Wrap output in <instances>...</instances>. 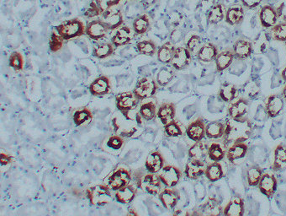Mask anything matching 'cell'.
I'll use <instances>...</instances> for the list:
<instances>
[{"mask_svg":"<svg viewBox=\"0 0 286 216\" xmlns=\"http://www.w3.org/2000/svg\"><path fill=\"white\" fill-rule=\"evenodd\" d=\"M253 133V124L251 120L243 116L241 118H230L226 122L223 135L224 147L237 143H243L248 140Z\"/></svg>","mask_w":286,"mask_h":216,"instance_id":"cell-1","label":"cell"},{"mask_svg":"<svg viewBox=\"0 0 286 216\" xmlns=\"http://www.w3.org/2000/svg\"><path fill=\"white\" fill-rule=\"evenodd\" d=\"M135 179L138 189H142L150 195H157L162 189V182L158 175L155 173L137 172Z\"/></svg>","mask_w":286,"mask_h":216,"instance_id":"cell-2","label":"cell"},{"mask_svg":"<svg viewBox=\"0 0 286 216\" xmlns=\"http://www.w3.org/2000/svg\"><path fill=\"white\" fill-rule=\"evenodd\" d=\"M56 31L65 41L83 36L85 33L86 27L83 23L77 18L69 19L61 25L55 26Z\"/></svg>","mask_w":286,"mask_h":216,"instance_id":"cell-3","label":"cell"},{"mask_svg":"<svg viewBox=\"0 0 286 216\" xmlns=\"http://www.w3.org/2000/svg\"><path fill=\"white\" fill-rule=\"evenodd\" d=\"M86 196L91 205L105 206L112 201V194L109 186H93L86 190Z\"/></svg>","mask_w":286,"mask_h":216,"instance_id":"cell-4","label":"cell"},{"mask_svg":"<svg viewBox=\"0 0 286 216\" xmlns=\"http://www.w3.org/2000/svg\"><path fill=\"white\" fill-rule=\"evenodd\" d=\"M139 101L137 99L133 92H123L116 97V108L118 109L121 115L129 119L131 111L136 110Z\"/></svg>","mask_w":286,"mask_h":216,"instance_id":"cell-5","label":"cell"},{"mask_svg":"<svg viewBox=\"0 0 286 216\" xmlns=\"http://www.w3.org/2000/svg\"><path fill=\"white\" fill-rule=\"evenodd\" d=\"M157 88L158 85L157 81L149 78H143L138 81L132 92L135 95L137 99L139 102H142L153 97L157 92Z\"/></svg>","mask_w":286,"mask_h":216,"instance_id":"cell-6","label":"cell"},{"mask_svg":"<svg viewBox=\"0 0 286 216\" xmlns=\"http://www.w3.org/2000/svg\"><path fill=\"white\" fill-rule=\"evenodd\" d=\"M162 184L167 188H173L181 179L182 172L176 166L168 165L162 167L158 174Z\"/></svg>","mask_w":286,"mask_h":216,"instance_id":"cell-7","label":"cell"},{"mask_svg":"<svg viewBox=\"0 0 286 216\" xmlns=\"http://www.w3.org/2000/svg\"><path fill=\"white\" fill-rule=\"evenodd\" d=\"M132 181V174L128 170L120 168L114 172L108 180V186L111 190L117 191L125 186L128 185Z\"/></svg>","mask_w":286,"mask_h":216,"instance_id":"cell-8","label":"cell"},{"mask_svg":"<svg viewBox=\"0 0 286 216\" xmlns=\"http://www.w3.org/2000/svg\"><path fill=\"white\" fill-rule=\"evenodd\" d=\"M258 187L261 194H264V196H266L269 199H271L274 197V195L277 191L278 180L275 178V175L264 173L259 181Z\"/></svg>","mask_w":286,"mask_h":216,"instance_id":"cell-9","label":"cell"},{"mask_svg":"<svg viewBox=\"0 0 286 216\" xmlns=\"http://www.w3.org/2000/svg\"><path fill=\"white\" fill-rule=\"evenodd\" d=\"M109 31L110 30L104 20L94 19L88 23L86 26L85 34L92 40L98 41L104 38Z\"/></svg>","mask_w":286,"mask_h":216,"instance_id":"cell-10","label":"cell"},{"mask_svg":"<svg viewBox=\"0 0 286 216\" xmlns=\"http://www.w3.org/2000/svg\"><path fill=\"white\" fill-rule=\"evenodd\" d=\"M187 47H178L173 54L171 62L172 67L174 70H183L186 69L191 63V54Z\"/></svg>","mask_w":286,"mask_h":216,"instance_id":"cell-11","label":"cell"},{"mask_svg":"<svg viewBox=\"0 0 286 216\" xmlns=\"http://www.w3.org/2000/svg\"><path fill=\"white\" fill-rule=\"evenodd\" d=\"M158 199L164 208L167 210H173L176 207L180 200V194L177 189L167 188L163 189L162 192H160Z\"/></svg>","mask_w":286,"mask_h":216,"instance_id":"cell-12","label":"cell"},{"mask_svg":"<svg viewBox=\"0 0 286 216\" xmlns=\"http://www.w3.org/2000/svg\"><path fill=\"white\" fill-rule=\"evenodd\" d=\"M285 103L283 97L279 95H271L268 97L267 101L265 103V111L267 113L268 117L275 118L281 114L283 111Z\"/></svg>","mask_w":286,"mask_h":216,"instance_id":"cell-13","label":"cell"},{"mask_svg":"<svg viewBox=\"0 0 286 216\" xmlns=\"http://www.w3.org/2000/svg\"><path fill=\"white\" fill-rule=\"evenodd\" d=\"M186 134L193 141L203 140L206 137V124L202 117H199L186 127Z\"/></svg>","mask_w":286,"mask_h":216,"instance_id":"cell-14","label":"cell"},{"mask_svg":"<svg viewBox=\"0 0 286 216\" xmlns=\"http://www.w3.org/2000/svg\"><path fill=\"white\" fill-rule=\"evenodd\" d=\"M279 14L277 8L271 5H264L259 12V19L262 26L264 28H272L276 25Z\"/></svg>","mask_w":286,"mask_h":216,"instance_id":"cell-15","label":"cell"},{"mask_svg":"<svg viewBox=\"0 0 286 216\" xmlns=\"http://www.w3.org/2000/svg\"><path fill=\"white\" fill-rule=\"evenodd\" d=\"M110 88V79L107 76L102 75L95 79L89 86V92L94 97H103L109 94Z\"/></svg>","mask_w":286,"mask_h":216,"instance_id":"cell-16","label":"cell"},{"mask_svg":"<svg viewBox=\"0 0 286 216\" xmlns=\"http://www.w3.org/2000/svg\"><path fill=\"white\" fill-rule=\"evenodd\" d=\"M164 163H165V160L163 158L162 154L159 151L155 150L147 155L146 161H145V168L147 172L157 174L162 169V167L164 166Z\"/></svg>","mask_w":286,"mask_h":216,"instance_id":"cell-17","label":"cell"},{"mask_svg":"<svg viewBox=\"0 0 286 216\" xmlns=\"http://www.w3.org/2000/svg\"><path fill=\"white\" fill-rule=\"evenodd\" d=\"M206 166L203 161L190 159L185 166V174L186 178L191 180H197L205 175Z\"/></svg>","mask_w":286,"mask_h":216,"instance_id":"cell-18","label":"cell"},{"mask_svg":"<svg viewBox=\"0 0 286 216\" xmlns=\"http://www.w3.org/2000/svg\"><path fill=\"white\" fill-rule=\"evenodd\" d=\"M252 42L244 39H239L233 45L234 58L238 60H244L249 58L253 53Z\"/></svg>","mask_w":286,"mask_h":216,"instance_id":"cell-19","label":"cell"},{"mask_svg":"<svg viewBox=\"0 0 286 216\" xmlns=\"http://www.w3.org/2000/svg\"><path fill=\"white\" fill-rule=\"evenodd\" d=\"M244 212V200L239 196L231 198L223 210V215L225 216H242Z\"/></svg>","mask_w":286,"mask_h":216,"instance_id":"cell-20","label":"cell"},{"mask_svg":"<svg viewBox=\"0 0 286 216\" xmlns=\"http://www.w3.org/2000/svg\"><path fill=\"white\" fill-rule=\"evenodd\" d=\"M248 144L245 142L231 144L226 152V156L230 163H234V161L243 158L248 153Z\"/></svg>","mask_w":286,"mask_h":216,"instance_id":"cell-21","label":"cell"},{"mask_svg":"<svg viewBox=\"0 0 286 216\" xmlns=\"http://www.w3.org/2000/svg\"><path fill=\"white\" fill-rule=\"evenodd\" d=\"M102 15H103L104 21L107 25L110 31H114L116 29H118L124 22L123 16L120 10H110V9L105 12Z\"/></svg>","mask_w":286,"mask_h":216,"instance_id":"cell-22","label":"cell"},{"mask_svg":"<svg viewBox=\"0 0 286 216\" xmlns=\"http://www.w3.org/2000/svg\"><path fill=\"white\" fill-rule=\"evenodd\" d=\"M249 103L244 98H241L231 103L228 108V115L231 118H241L248 113Z\"/></svg>","mask_w":286,"mask_h":216,"instance_id":"cell-23","label":"cell"},{"mask_svg":"<svg viewBox=\"0 0 286 216\" xmlns=\"http://www.w3.org/2000/svg\"><path fill=\"white\" fill-rule=\"evenodd\" d=\"M137 194H138V189H135L133 186L128 184L123 187L122 189L116 191L115 198H116V201L120 204L127 205L134 200Z\"/></svg>","mask_w":286,"mask_h":216,"instance_id":"cell-24","label":"cell"},{"mask_svg":"<svg viewBox=\"0 0 286 216\" xmlns=\"http://www.w3.org/2000/svg\"><path fill=\"white\" fill-rule=\"evenodd\" d=\"M176 114V107L172 103H163L160 106L157 116L162 124L166 125L174 119Z\"/></svg>","mask_w":286,"mask_h":216,"instance_id":"cell-25","label":"cell"},{"mask_svg":"<svg viewBox=\"0 0 286 216\" xmlns=\"http://www.w3.org/2000/svg\"><path fill=\"white\" fill-rule=\"evenodd\" d=\"M132 30L128 26H123L118 28V30L111 39V42L114 47H121L129 44L130 42H132Z\"/></svg>","mask_w":286,"mask_h":216,"instance_id":"cell-26","label":"cell"},{"mask_svg":"<svg viewBox=\"0 0 286 216\" xmlns=\"http://www.w3.org/2000/svg\"><path fill=\"white\" fill-rule=\"evenodd\" d=\"M218 52L217 47H215L212 43H208L207 45H204L203 47L200 48V50L197 53V58L199 61L202 63H211L214 61V59L217 57Z\"/></svg>","mask_w":286,"mask_h":216,"instance_id":"cell-27","label":"cell"},{"mask_svg":"<svg viewBox=\"0 0 286 216\" xmlns=\"http://www.w3.org/2000/svg\"><path fill=\"white\" fill-rule=\"evenodd\" d=\"M244 19V9L242 6H231L225 14L226 22L230 25H239Z\"/></svg>","mask_w":286,"mask_h":216,"instance_id":"cell-28","label":"cell"},{"mask_svg":"<svg viewBox=\"0 0 286 216\" xmlns=\"http://www.w3.org/2000/svg\"><path fill=\"white\" fill-rule=\"evenodd\" d=\"M208 148L209 146L206 142H203L202 140L196 142L189 149V151H188L189 157L190 159L205 161L207 156H208Z\"/></svg>","mask_w":286,"mask_h":216,"instance_id":"cell-29","label":"cell"},{"mask_svg":"<svg viewBox=\"0 0 286 216\" xmlns=\"http://www.w3.org/2000/svg\"><path fill=\"white\" fill-rule=\"evenodd\" d=\"M286 167V147L283 144H279L275 148L274 154V162H273L272 171L274 172H281V170Z\"/></svg>","mask_w":286,"mask_h":216,"instance_id":"cell-30","label":"cell"},{"mask_svg":"<svg viewBox=\"0 0 286 216\" xmlns=\"http://www.w3.org/2000/svg\"><path fill=\"white\" fill-rule=\"evenodd\" d=\"M205 176L211 183H215L224 177V171L221 164L218 161H214L207 165L205 170Z\"/></svg>","mask_w":286,"mask_h":216,"instance_id":"cell-31","label":"cell"},{"mask_svg":"<svg viewBox=\"0 0 286 216\" xmlns=\"http://www.w3.org/2000/svg\"><path fill=\"white\" fill-rule=\"evenodd\" d=\"M234 54L232 51H223L221 53H218L217 57L214 59L216 71L222 72L226 70L227 68L231 66L233 62Z\"/></svg>","mask_w":286,"mask_h":216,"instance_id":"cell-32","label":"cell"},{"mask_svg":"<svg viewBox=\"0 0 286 216\" xmlns=\"http://www.w3.org/2000/svg\"><path fill=\"white\" fill-rule=\"evenodd\" d=\"M226 125L220 121H213L206 125V136L208 139H217L222 138Z\"/></svg>","mask_w":286,"mask_h":216,"instance_id":"cell-33","label":"cell"},{"mask_svg":"<svg viewBox=\"0 0 286 216\" xmlns=\"http://www.w3.org/2000/svg\"><path fill=\"white\" fill-rule=\"evenodd\" d=\"M176 47H174L172 42H168L162 45L157 50V60L162 64H170L173 59V54Z\"/></svg>","mask_w":286,"mask_h":216,"instance_id":"cell-34","label":"cell"},{"mask_svg":"<svg viewBox=\"0 0 286 216\" xmlns=\"http://www.w3.org/2000/svg\"><path fill=\"white\" fill-rule=\"evenodd\" d=\"M221 207L217 200L211 198L207 202L201 205L199 211V215H205V216H219L221 213Z\"/></svg>","mask_w":286,"mask_h":216,"instance_id":"cell-35","label":"cell"},{"mask_svg":"<svg viewBox=\"0 0 286 216\" xmlns=\"http://www.w3.org/2000/svg\"><path fill=\"white\" fill-rule=\"evenodd\" d=\"M238 96V92L234 85L229 83L223 84L219 92V97L225 103L233 102Z\"/></svg>","mask_w":286,"mask_h":216,"instance_id":"cell-36","label":"cell"},{"mask_svg":"<svg viewBox=\"0 0 286 216\" xmlns=\"http://www.w3.org/2000/svg\"><path fill=\"white\" fill-rule=\"evenodd\" d=\"M225 17L224 14V6L220 3H216L212 7L207 13V20L209 24L216 25L223 20Z\"/></svg>","mask_w":286,"mask_h":216,"instance_id":"cell-37","label":"cell"},{"mask_svg":"<svg viewBox=\"0 0 286 216\" xmlns=\"http://www.w3.org/2000/svg\"><path fill=\"white\" fill-rule=\"evenodd\" d=\"M139 113L143 119L146 121H151L157 116V105L153 102H147L143 103L139 109Z\"/></svg>","mask_w":286,"mask_h":216,"instance_id":"cell-38","label":"cell"},{"mask_svg":"<svg viewBox=\"0 0 286 216\" xmlns=\"http://www.w3.org/2000/svg\"><path fill=\"white\" fill-rule=\"evenodd\" d=\"M174 76H175V74L172 68L167 66L162 67L157 73L156 81L158 86L164 87V86H168V84L173 81Z\"/></svg>","mask_w":286,"mask_h":216,"instance_id":"cell-39","label":"cell"},{"mask_svg":"<svg viewBox=\"0 0 286 216\" xmlns=\"http://www.w3.org/2000/svg\"><path fill=\"white\" fill-rule=\"evenodd\" d=\"M132 27L137 35H143V34L146 33L150 27V20H149L148 16L144 14L138 17L137 19H134Z\"/></svg>","mask_w":286,"mask_h":216,"instance_id":"cell-40","label":"cell"},{"mask_svg":"<svg viewBox=\"0 0 286 216\" xmlns=\"http://www.w3.org/2000/svg\"><path fill=\"white\" fill-rule=\"evenodd\" d=\"M263 176V170L257 165L252 166L247 171V181L251 187H256L259 185V181Z\"/></svg>","mask_w":286,"mask_h":216,"instance_id":"cell-41","label":"cell"},{"mask_svg":"<svg viewBox=\"0 0 286 216\" xmlns=\"http://www.w3.org/2000/svg\"><path fill=\"white\" fill-rule=\"evenodd\" d=\"M121 1V0H93L90 5L94 6L99 13V15H100L111 9L114 6L117 5Z\"/></svg>","mask_w":286,"mask_h":216,"instance_id":"cell-42","label":"cell"},{"mask_svg":"<svg viewBox=\"0 0 286 216\" xmlns=\"http://www.w3.org/2000/svg\"><path fill=\"white\" fill-rule=\"evenodd\" d=\"M226 156V151L219 143H212L208 148V157L212 161L220 162Z\"/></svg>","mask_w":286,"mask_h":216,"instance_id":"cell-43","label":"cell"},{"mask_svg":"<svg viewBox=\"0 0 286 216\" xmlns=\"http://www.w3.org/2000/svg\"><path fill=\"white\" fill-rule=\"evenodd\" d=\"M114 53V45L112 43H102L94 47L93 56L99 59H104L112 55Z\"/></svg>","mask_w":286,"mask_h":216,"instance_id":"cell-44","label":"cell"},{"mask_svg":"<svg viewBox=\"0 0 286 216\" xmlns=\"http://www.w3.org/2000/svg\"><path fill=\"white\" fill-rule=\"evenodd\" d=\"M92 119H93V113L87 108H83L80 110H77L73 114V122L77 127L82 126L85 122L91 121Z\"/></svg>","mask_w":286,"mask_h":216,"instance_id":"cell-45","label":"cell"},{"mask_svg":"<svg viewBox=\"0 0 286 216\" xmlns=\"http://www.w3.org/2000/svg\"><path fill=\"white\" fill-rule=\"evenodd\" d=\"M137 49H138V53L143 55L152 57L157 52V46L151 40H146V41L138 42Z\"/></svg>","mask_w":286,"mask_h":216,"instance_id":"cell-46","label":"cell"},{"mask_svg":"<svg viewBox=\"0 0 286 216\" xmlns=\"http://www.w3.org/2000/svg\"><path fill=\"white\" fill-rule=\"evenodd\" d=\"M273 39L278 42H286V21L279 23L271 28Z\"/></svg>","mask_w":286,"mask_h":216,"instance_id":"cell-47","label":"cell"},{"mask_svg":"<svg viewBox=\"0 0 286 216\" xmlns=\"http://www.w3.org/2000/svg\"><path fill=\"white\" fill-rule=\"evenodd\" d=\"M164 132L168 137H179L183 135L181 126L178 121L174 119L164 125Z\"/></svg>","mask_w":286,"mask_h":216,"instance_id":"cell-48","label":"cell"},{"mask_svg":"<svg viewBox=\"0 0 286 216\" xmlns=\"http://www.w3.org/2000/svg\"><path fill=\"white\" fill-rule=\"evenodd\" d=\"M8 65L15 71H21L24 67V58L19 52H13L8 58Z\"/></svg>","mask_w":286,"mask_h":216,"instance_id":"cell-49","label":"cell"},{"mask_svg":"<svg viewBox=\"0 0 286 216\" xmlns=\"http://www.w3.org/2000/svg\"><path fill=\"white\" fill-rule=\"evenodd\" d=\"M64 41L65 40L60 35L56 33L55 31H53L49 40V47L51 52L57 53L58 51L61 50L64 46Z\"/></svg>","mask_w":286,"mask_h":216,"instance_id":"cell-50","label":"cell"},{"mask_svg":"<svg viewBox=\"0 0 286 216\" xmlns=\"http://www.w3.org/2000/svg\"><path fill=\"white\" fill-rule=\"evenodd\" d=\"M106 144L112 150H120L124 144V139H123V137L120 135L111 136L106 142Z\"/></svg>","mask_w":286,"mask_h":216,"instance_id":"cell-51","label":"cell"},{"mask_svg":"<svg viewBox=\"0 0 286 216\" xmlns=\"http://www.w3.org/2000/svg\"><path fill=\"white\" fill-rule=\"evenodd\" d=\"M201 36L198 35H192L190 36V39L188 40L186 43V47L190 53H195L196 49L201 46Z\"/></svg>","mask_w":286,"mask_h":216,"instance_id":"cell-52","label":"cell"},{"mask_svg":"<svg viewBox=\"0 0 286 216\" xmlns=\"http://www.w3.org/2000/svg\"><path fill=\"white\" fill-rule=\"evenodd\" d=\"M244 7L248 8H254L261 3L262 0H241Z\"/></svg>","mask_w":286,"mask_h":216,"instance_id":"cell-53","label":"cell"},{"mask_svg":"<svg viewBox=\"0 0 286 216\" xmlns=\"http://www.w3.org/2000/svg\"><path fill=\"white\" fill-rule=\"evenodd\" d=\"M0 157H1V166H7L8 164L12 162L11 155H7L5 153H1L0 154Z\"/></svg>","mask_w":286,"mask_h":216,"instance_id":"cell-54","label":"cell"},{"mask_svg":"<svg viewBox=\"0 0 286 216\" xmlns=\"http://www.w3.org/2000/svg\"><path fill=\"white\" fill-rule=\"evenodd\" d=\"M215 4V0H202V7L208 8L210 10Z\"/></svg>","mask_w":286,"mask_h":216,"instance_id":"cell-55","label":"cell"},{"mask_svg":"<svg viewBox=\"0 0 286 216\" xmlns=\"http://www.w3.org/2000/svg\"><path fill=\"white\" fill-rule=\"evenodd\" d=\"M142 3L146 6H151L152 4H154L156 2H157V0H141Z\"/></svg>","mask_w":286,"mask_h":216,"instance_id":"cell-56","label":"cell"},{"mask_svg":"<svg viewBox=\"0 0 286 216\" xmlns=\"http://www.w3.org/2000/svg\"><path fill=\"white\" fill-rule=\"evenodd\" d=\"M281 78L283 79L284 81H286V66L285 67V69L282 70V72H281Z\"/></svg>","mask_w":286,"mask_h":216,"instance_id":"cell-57","label":"cell"},{"mask_svg":"<svg viewBox=\"0 0 286 216\" xmlns=\"http://www.w3.org/2000/svg\"><path fill=\"white\" fill-rule=\"evenodd\" d=\"M128 216H138V214L136 212L135 210H133V209H131L129 211V213L127 214Z\"/></svg>","mask_w":286,"mask_h":216,"instance_id":"cell-58","label":"cell"},{"mask_svg":"<svg viewBox=\"0 0 286 216\" xmlns=\"http://www.w3.org/2000/svg\"><path fill=\"white\" fill-rule=\"evenodd\" d=\"M282 97H283L284 100L286 102V85L285 87H284L283 91H282Z\"/></svg>","mask_w":286,"mask_h":216,"instance_id":"cell-59","label":"cell"}]
</instances>
